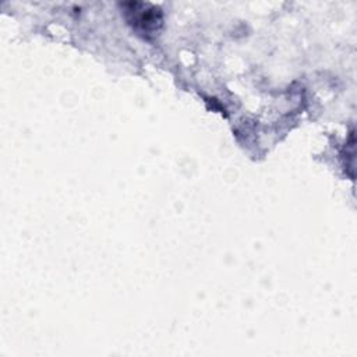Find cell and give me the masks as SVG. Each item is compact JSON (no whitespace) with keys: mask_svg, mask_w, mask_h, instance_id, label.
<instances>
[{"mask_svg":"<svg viewBox=\"0 0 357 357\" xmlns=\"http://www.w3.org/2000/svg\"><path fill=\"white\" fill-rule=\"evenodd\" d=\"M124 14L128 24L142 35H155L162 26V10L149 3H124Z\"/></svg>","mask_w":357,"mask_h":357,"instance_id":"6da1fadb","label":"cell"}]
</instances>
